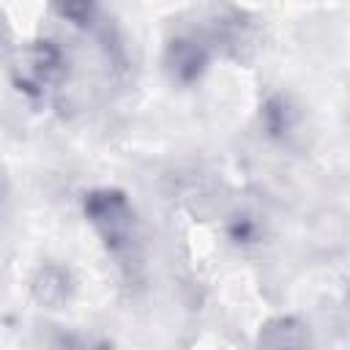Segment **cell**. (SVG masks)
<instances>
[{
  "label": "cell",
  "instance_id": "cell-1",
  "mask_svg": "<svg viewBox=\"0 0 350 350\" xmlns=\"http://www.w3.org/2000/svg\"><path fill=\"white\" fill-rule=\"evenodd\" d=\"M11 85L27 98H44L66 77V55L49 38L22 44L8 63Z\"/></svg>",
  "mask_w": 350,
  "mask_h": 350
},
{
  "label": "cell",
  "instance_id": "cell-2",
  "mask_svg": "<svg viewBox=\"0 0 350 350\" xmlns=\"http://www.w3.org/2000/svg\"><path fill=\"white\" fill-rule=\"evenodd\" d=\"M88 224L109 252L129 249L134 232V208L120 189H93L82 200Z\"/></svg>",
  "mask_w": 350,
  "mask_h": 350
},
{
  "label": "cell",
  "instance_id": "cell-3",
  "mask_svg": "<svg viewBox=\"0 0 350 350\" xmlns=\"http://www.w3.org/2000/svg\"><path fill=\"white\" fill-rule=\"evenodd\" d=\"M211 66V49L197 36H175L164 49V71L178 85H194Z\"/></svg>",
  "mask_w": 350,
  "mask_h": 350
},
{
  "label": "cell",
  "instance_id": "cell-4",
  "mask_svg": "<svg viewBox=\"0 0 350 350\" xmlns=\"http://www.w3.org/2000/svg\"><path fill=\"white\" fill-rule=\"evenodd\" d=\"M30 295L41 309H63L74 295L71 271L57 262H44L30 279Z\"/></svg>",
  "mask_w": 350,
  "mask_h": 350
},
{
  "label": "cell",
  "instance_id": "cell-5",
  "mask_svg": "<svg viewBox=\"0 0 350 350\" xmlns=\"http://www.w3.org/2000/svg\"><path fill=\"white\" fill-rule=\"evenodd\" d=\"M309 241L314 249L325 252V254H334L339 249L347 246L350 241V221L342 211H334V208H325L320 213H314L312 224H309Z\"/></svg>",
  "mask_w": 350,
  "mask_h": 350
},
{
  "label": "cell",
  "instance_id": "cell-6",
  "mask_svg": "<svg viewBox=\"0 0 350 350\" xmlns=\"http://www.w3.org/2000/svg\"><path fill=\"white\" fill-rule=\"evenodd\" d=\"M260 123H262L268 137L287 139L290 134H295V129L301 123V109L295 107V101L290 96L273 93V96L265 98V104L260 109Z\"/></svg>",
  "mask_w": 350,
  "mask_h": 350
},
{
  "label": "cell",
  "instance_id": "cell-7",
  "mask_svg": "<svg viewBox=\"0 0 350 350\" xmlns=\"http://www.w3.org/2000/svg\"><path fill=\"white\" fill-rule=\"evenodd\" d=\"M306 342H309L306 325L290 314L265 320L257 334V345H262V347H304Z\"/></svg>",
  "mask_w": 350,
  "mask_h": 350
},
{
  "label": "cell",
  "instance_id": "cell-8",
  "mask_svg": "<svg viewBox=\"0 0 350 350\" xmlns=\"http://www.w3.org/2000/svg\"><path fill=\"white\" fill-rule=\"evenodd\" d=\"M49 5L63 22L74 27H88L96 14V0H49Z\"/></svg>",
  "mask_w": 350,
  "mask_h": 350
},
{
  "label": "cell",
  "instance_id": "cell-9",
  "mask_svg": "<svg viewBox=\"0 0 350 350\" xmlns=\"http://www.w3.org/2000/svg\"><path fill=\"white\" fill-rule=\"evenodd\" d=\"M227 232H230V241L232 243H243L246 246V243H257L260 241L262 224L254 216H249V213H238V216H232Z\"/></svg>",
  "mask_w": 350,
  "mask_h": 350
}]
</instances>
